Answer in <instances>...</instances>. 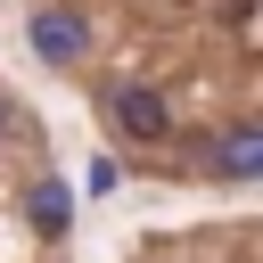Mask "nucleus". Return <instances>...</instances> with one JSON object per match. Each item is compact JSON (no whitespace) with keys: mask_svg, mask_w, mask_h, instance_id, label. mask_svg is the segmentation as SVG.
<instances>
[{"mask_svg":"<svg viewBox=\"0 0 263 263\" xmlns=\"http://www.w3.org/2000/svg\"><path fill=\"white\" fill-rule=\"evenodd\" d=\"M107 115H115L123 140H164V132H173L164 90H148V82H115V90H107Z\"/></svg>","mask_w":263,"mask_h":263,"instance_id":"f257e3e1","label":"nucleus"},{"mask_svg":"<svg viewBox=\"0 0 263 263\" xmlns=\"http://www.w3.org/2000/svg\"><path fill=\"white\" fill-rule=\"evenodd\" d=\"M33 49H41L49 66H74V58H82V16H66V8H33Z\"/></svg>","mask_w":263,"mask_h":263,"instance_id":"f03ea898","label":"nucleus"}]
</instances>
